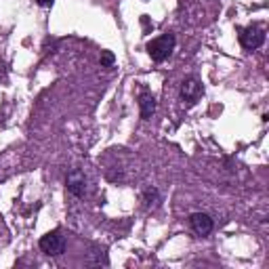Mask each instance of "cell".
Listing matches in <instances>:
<instances>
[{
	"instance_id": "cell-1",
	"label": "cell",
	"mask_w": 269,
	"mask_h": 269,
	"mask_svg": "<svg viewBox=\"0 0 269 269\" xmlns=\"http://www.w3.org/2000/svg\"><path fill=\"white\" fill-rule=\"evenodd\" d=\"M175 44H177L175 34H162V36H158V38H153V40L147 42V53H150V57L156 63H162L172 55Z\"/></svg>"
},
{
	"instance_id": "cell-2",
	"label": "cell",
	"mask_w": 269,
	"mask_h": 269,
	"mask_svg": "<svg viewBox=\"0 0 269 269\" xmlns=\"http://www.w3.org/2000/svg\"><path fill=\"white\" fill-rule=\"evenodd\" d=\"M40 251L44 254H49V257H59V254H63V251H66V238L61 235L59 229L42 235L40 238Z\"/></svg>"
},
{
	"instance_id": "cell-3",
	"label": "cell",
	"mask_w": 269,
	"mask_h": 269,
	"mask_svg": "<svg viewBox=\"0 0 269 269\" xmlns=\"http://www.w3.org/2000/svg\"><path fill=\"white\" fill-rule=\"evenodd\" d=\"M238 38H240V44L246 50H254V49H259L261 44L265 42V30L259 28V25H248V28L240 30Z\"/></svg>"
},
{
	"instance_id": "cell-4",
	"label": "cell",
	"mask_w": 269,
	"mask_h": 269,
	"mask_svg": "<svg viewBox=\"0 0 269 269\" xmlns=\"http://www.w3.org/2000/svg\"><path fill=\"white\" fill-rule=\"evenodd\" d=\"M204 95V88H202V82L198 78H185L183 84H181V99L185 103L194 105L198 99Z\"/></svg>"
},
{
	"instance_id": "cell-5",
	"label": "cell",
	"mask_w": 269,
	"mask_h": 269,
	"mask_svg": "<svg viewBox=\"0 0 269 269\" xmlns=\"http://www.w3.org/2000/svg\"><path fill=\"white\" fill-rule=\"evenodd\" d=\"M66 187H67L69 194L76 196V198L84 196V191H86V177H84V172L78 170V168L69 170L67 177H66Z\"/></svg>"
},
{
	"instance_id": "cell-6",
	"label": "cell",
	"mask_w": 269,
	"mask_h": 269,
	"mask_svg": "<svg viewBox=\"0 0 269 269\" xmlns=\"http://www.w3.org/2000/svg\"><path fill=\"white\" fill-rule=\"evenodd\" d=\"M189 225L198 235H208L213 232V219L206 213H194L189 217Z\"/></svg>"
},
{
	"instance_id": "cell-7",
	"label": "cell",
	"mask_w": 269,
	"mask_h": 269,
	"mask_svg": "<svg viewBox=\"0 0 269 269\" xmlns=\"http://www.w3.org/2000/svg\"><path fill=\"white\" fill-rule=\"evenodd\" d=\"M139 110H141V118L143 120H150L153 116V112H156V99H153L151 93L143 91L139 95Z\"/></svg>"
},
{
	"instance_id": "cell-8",
	"label": "cell",
	"mask_w": 269,
	"mask_h": 269,
	"mask_svg": "<svg viewBox=\"0 0 269 269\" xmlns=\"http://www.w3.org/2000/svg\"><path fill=\"white\" fill-rule=\"evenodd\" d=\"M143 202H145V206H147V208H150V206H156V204L160 202V194H158V189H156V187L145 189V194H143Z\"/></svg>"
},
{
	"instance_id": "cell-9",
	"label": "cell",
	"mask_w": 269,
	"mask_h": 269,
	"mask_svg": "<svg viewBox=\"0 0 269 269\" xmlns=\"http://www.w3.org/2000/svg\"><path fill=\"white\" fill-rule=\"evenodd\" d=\"M114 61H116V57H114L112 50H103L101 53V67H112Z\"/></svg>"
},
{
	"instance_id": "cell-10",
	"label": "cell",
	"mask_w": 269,
	"mask_h": 269,
	"mask_svg": "<svg viewBox=\"0 0 269 269\" xmlns=\"http://www.w3.org/2000/svg\"><path fill=\"white\" fill-rule=\"evenodd\" d=\"M36 2H38V6H50L53 0H36Z\"/></svg>"
}]
</instances>
